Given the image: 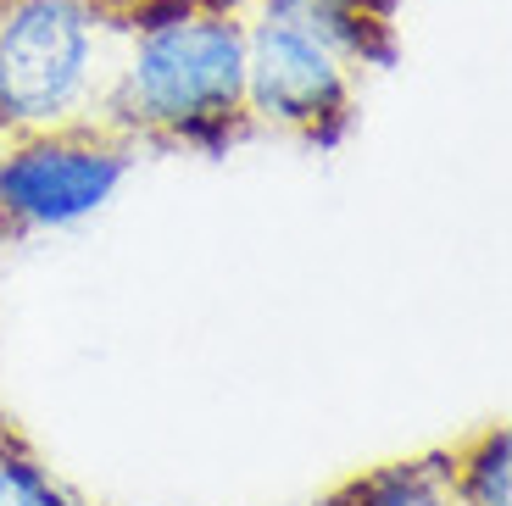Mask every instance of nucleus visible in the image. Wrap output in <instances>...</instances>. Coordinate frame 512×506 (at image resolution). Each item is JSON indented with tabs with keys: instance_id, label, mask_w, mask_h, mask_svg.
I'll return each mask as SVG.
<instances>
[{
	"instance_id": "obj_8",
	"label": "nucleus",
	"mask_w": 512,
	"mask_h": 506,
	"mask_svg": "<svg viewBox=\"0 0 512 506\" xmlns=\"http://www.w3.org/2000/svg\"><path fill=\"white\" fill-rule=\"evenodd\" d=\"M0 490H6V506H90L28 451L12 423H0Z\"/></svg>"
},
{
	"instance_id": "obj_2",
	"label": "nucleus",
	"mask_w": 512,
	"mask_h": 506,
	"mask_svg": "<svg viewBox=\"0 0 512 506\" xmlns=\"http://www.w3.org/2000/svg\"><path fill=\"white\" fill-rule=\"evenodd\" d=\"M117 0H0V134L95 117Z\"/></svg>"
},
{
	"instance_id": "obj_4",
	"label": "nucleus",
	"mask_w": 512,
	"mask_h": 506,
	"mask_svg": "<svg viewBox=\"0 0 512 506\" xmlns=\"http://www.w3.org/2000/svg\"><path fill=\"white\" fill-rule=\"evenodd\" d=\"M245 117L334 151L357 123V73L318 39L245 12Z\"/></svg>"
},
{
	"instance_id": "obj_5",
	"label": "nucleus",
	"mask_w": 512,
	"mask_h": 506,
	"mask_svg": "<svg viewBox=\"0 0 512 506\" xmlns=\"http://www.w3.org/2000/svg\"><path fill=\"white\" fill-rule=\"evenodd\" d=\"M245 12L318 39L323 51L340 56L351 73H390V67L401 62L396 23L362 12V6H351V0H251Z\"/></svg>"
},
{
	"instance_id": "obj_6",
	"label": "nucleus",
	"mask_w": 512,
	"mask_h": 506,
	"mask_svg": "<svg viewBox=\"0 0 512 506\" xmlns=\"http://www.w3.org/2000/svg\"><path fill=\"white\" fill-rule=\"evenodd\" d=\"M318 506H451V451H423L351 473Z\"/></svg>"
},
{
	"instance_id": "obj_9",
	"label": "nucleus",
	"mask_w": 512,
	"mask_h": 506,
	"mask_svg": "<svg viewBox=\"0 0 512 506\" xmlns=\"http://www.w3.org/2000/svg\"><path fill=\"white\" fill-rule=\"evenodd\" d=\"M351 6H362V12H373V17H390V23H396V12H401V0H351Z\"/></svg>"
},
{
	"instance_id": "obj_1",
	"label": "nucleus",
	"mask_w": 512,
	"mask_h": 506,
	"mask_svg": "<svg viewBox=\"0 0 512 506\" xmlns=\"http://www.w3.org/2000/svg\"><path fill=\"white\" fill-rule=\"evenodd\" d=\"M95 123L134 145L229 156L245 117V0H117V51Z\"/></svg>"
},
{
	"instance_id": "obj_7",
	"label": "nucleus",
	"mask_w": 512,
	"mask_h": 506,
	"mask_svg": "<svg viewBox=\"0 0 512 506\" xmlns=\"http://www.w3.org/2000/svg\"><path fill=\"white\" fill-rule=\"evenodd\" d=\"M451 506H512V429L490 423L451 451Z\"/></svg>"
},
{
	"instance_id": "obj_3",
	"label": "nucleus",
	"mask_w": 512,
	"mask_h": 506,
	"mask_svg": "<svg viewBox=\"0 0 512 506\" xmlns=\"http://www.w3.org/2000/svg\"><path fill=\"white\" fill-rule=\"evenodd\" d=\"M134 162H140V145L95 117L6 134V145H0V228L12 240L84 228L117 201Z\"/></svg>"
},
{
	"instance_id": "obj_10",
	"label": "nucleus",
	"mask_w": 512,
	"mask_h": 506,
	"mask_svg": "<svg viewBox=\"0 0 512 506\" xmlns=\"http://www.w3.org/2000/svg\"><path fill=\"white\" fill-rule=\"evenodd\" d=\"M0 506H6V490H0Z\"/></svg>"
}]
</instances>
